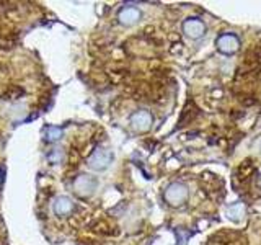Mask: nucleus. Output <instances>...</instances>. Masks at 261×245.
I'll use <instances>...</instances> for the list:
<instances>
[{
	"label": "nucleus",
	"instance_id": "nucleus-8",
	"mask_svg": "<svg viewBox=\"0 0 261 245\" xmlns=\"http://www.w3.org/2000/svg\"><path fill=\"white\" fill-rule=\"evenodd\" d=\"M53 211L57 216H67L73 211V201L69 196H56L53 201Z\"/></svg>",
	"mask_w": 261,
	"mask_h": 245
},
{
	"label": "nucleus",
	"instance_id": "nucleus-4",
	"mask_svg": "<svg viewBox=\"0 0 261 245\" xmlns=\"http://www.w3.org/2000/svg\"><path fill=\"white\" fill-rule=\"evenodd\" d=\"M98 186V180L88 174H80L75 180H73V191L80 198H88L92 196Z\"/></svg>",
	"mask_w": 261,
	"mask_h": 245
},
{
	"label": "nucleus",
	"instance_id": "nucleus-6",
	"mask_svg": "<svg viewBox=\"0 0 261 245\" xmlns=\"http://www.w3.org/2000/svg\"><path fill=\"white\" fill-rule=\"evenodd\" d=\"M129 122L136 133H147L153 125V116L149 110H137L136 113L130 114Z\"/></svg>",
	"mask_w": 261,
	"mask_h": 245
},
{
	"label": "nucleus",
	"instance_id": "nucleus-7",
	"mask_svg": "<svg viewBox=\"0 0 261 245\" xmlns=\"http://www.w3.org/2000/svg\"><path fill=\"white\" fill-rule=\"evenodd\" d=\"M142 18V12L137 7H124L118 13V20L122 27H133Z\"/></svg>",
	"mask_w": 261,
	"mask_h": 245
},
{
	"label": "nucleus",
	"instance_id": "nucleus-2",
	"mask_svg": "<svg viewBox=\"0 0 261 245\" xmlns=\"http://www.w3.org/2000/svg\"><path fill=\"white\" fill-rule=\"evenodd\" d=\"M242 41L240 38L235 35V33H220V35L216 38V49L224 56H233L240 51Z\"/></svg>",
	"mask_w": 261,
	"mask_h": 245
},
{
	"label": "nucleus",
	"instance_id": "nucleus-10",
	"mask_svg": "<svg viewBox=\"0 0 261 245\" xmlns=\"http://www.w3.org/2000/svg\"><path fill=\"white\" fill-rule=\"evenodd\" d=\"M65 157V152L62 147H56V149H53L51 152L47 154V160L51 163H61Z\"/></svg>",
	"mask_w": 261,
	"mask_h": 245
},
{
	"label": "nucleus",
	"instance_id": "nucleus-11",
	"mask_svg": "<svg viewBox=\"0 0 261 245\" xmlns=\"http://www.w3.org/2000/svg\"><path fill=\"white\" fill-rule=\"evenodd\" d=\"M259 151H261V145H259Z\"/></svg>",
	"mask_w": 261,
	"mask_h": 245
},
{
	"label": "nucleus",
	"instance_id": "nucleus-1",
	"mask_svg": "<svg viewBox=\"0 0 261 245\" xmlns=\"http://www.w3.org/2000/svg\"><path fill=\"white\" fill-rule=\"evenodd\" d=\"M190 196V188L183 182H171L163 190V200L170 208H179L188 201Z\"/></svg>",
	"mask_w": 261,
	"mask_h": 245
},
{
	"label": "nucleus",
	"instance_id": "nucleus-3",
	"mask_svg": "<svg viewBox=\"0 0 261 245\" xmlns=\"http://www.w3.org/2000/svg\"><path fill=\"white\" fill-rule=\"evenodd\" d=\"M181 30H183L186 38H190L193 41H198V39H201L204 35H206L207 27H206V23L199 18V16H188V18L181 24Z\"/></svg>",
	"mask_w": 261,
	"mask_h": 245
},
{
	"label": "nucleus",
	"instance_id": "nucleus-9",
	"mask_svg": "<svg viewBox=\"0 0 261 245\" xmlns=\"http://www.w3.org/2000/svg\"><path fill=\"white\" fill-rule=\"evenodd\" d=\"M64 134V129L59 128V126H46L44 129V136H46V141L49 142H56L59 141Z\"/></svg>",
	"mask_w": 261,
	"mask_h": 245
},
{
	"label": "nucleus",
	"instance_id": "nucleus-12",
	"mask_svg": "<svg viewBox=\"0 0 261 245\" xmlns=\"http://www.w3.org/2000/svg\"><path fill=\"white\" fill-rule=\"evenodd\" d=\"M0 180H2V177H0Z\"/></svg>",
	"mask_w": 261,
	"mask_h": 245
},
{
	"label": "nucleus",
	"instance_id": "nucleus-5",
	"mask_svg": "<svg viewBox=\"0 0 261 245\" xmlns=\"http://www.w3.org/2000/svg\"><path fill=\"white\" fill-rule=\"evenodd\" d=\"M113 159H114V155L110 149L98 147V149L88 157V167L95 172H103L111 165Z\"/></svg>",
	"mask_w": 261,
	"mask_h": 245
}]
</instances>
